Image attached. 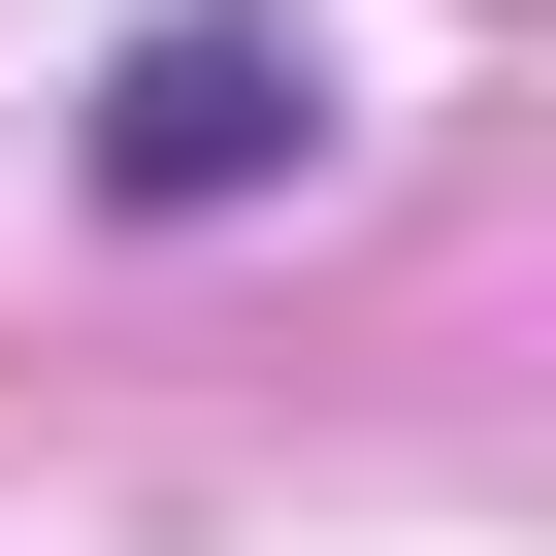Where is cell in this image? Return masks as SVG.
Returning a JSON list of instances; mask_svg holds the SVG:
<instances>
[{"label": "cell", "mask_w": 556, "mask_h": 556, "mask_svg": "<svg viewBox=\"0 0 556 556\" xmlns=\"http://www.w3.org/2000/svg\"><path fill=\"white\" fill-rule=\"evenodd\" d=\"M262 164H295V34H131V99H99V197H262Z\"/></svg>", "instance_id": "6da1fadb"}]
</instances>
